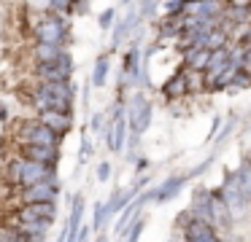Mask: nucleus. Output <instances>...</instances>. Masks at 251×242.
<instances>
[{"label":"nucleus","instance_id":"obj_17","mask_svg":"<svg viewBox=\"0 0 251 242\" xmlns=\"http://www.w3.org/2000/svg\"><path fill=\"white\" fill-rule=\"evenodd\" d=\"M162 94H165V100H170V102H178V100H184V97H189V89H186V81H184V70L173 73L165 81Z\"/></svg>","mask_w":251,"mask_h":242},{"label":"nucleus","instance_id":"obj_19","mask_svg":"<svg viewBox=\"0 0 251 242\" xmlns=\"http://www.w3.org/2000/svg\"><path fill=\"white\" fill-rule=\"evenodd\" d=\"M30 54H33V65H46V62H57L65 54V48L57 46V43H33Z\"/></svg>","mask_w":251,"mask_h":242},{"label":"nucleus","instance_id":"obj_35","mask_svg":"<svg viewBox=\"0 0 251 242\" xmlns=\"http://www.w3.org/2000/svg\"><path fill=\"white\" fill-rule=\"evenodd\" d=\"M240 70H246V73H251V43H246V48H243V59H240Z\"/></svg>","mask_w":251,"mask_h":242},{"label":"nucleus","instance_id":"obj_2","mask_svg":"<svg viewBox=\"0 0 251 242\" xmlns=\"http://www.w3.org/2000/svg\"><path fill=\"white\" fill-rule=\"evenodd\" d=\"M216 194L222 197V202L227 204L232 220H246L251 215V202L243 194V188H240L235 172H227V175H224V180H222V186L216 188Z\"/></svg>","mask_w":251,"mask_h":242},{"label":"nucleus","instance_id":"obj_40","mask_svg":"<svg viewBox=\"0 0 251 242\" xmlns=\"http://www.w3.org/2000/svg\"><path fill=\"white\" fill-rule=\"evenodd\" d=\"M0 121H8V110H6V105L0 102Z\"/></svg>","mask_w":251,"mask_h":242},{"label":"nucleus","instance_id":"obj_6","mask_svg":"<svg viewBox=\"0 0 251 242\" xmlns=\"http://www.w3.org/2000/svg\"><path fill=\"white\" fill-rule=\"evenodd\" d=\"M17 199L19 204H30V202H57V197H60V180H57V172L49 177H44V180L33 183V186L27 188H17Z\"/></svg>","mask_w":251,"mask_h":242},{"label":"nucleus","instance_id":"obj_15","mask_svg":"<svg viewBox=\"0 0 251 242\" xmlns=\"http://www.w3.org/2000/svg\"><path fill=\"white\" fill-rule=\"evenodd\" d=\"M138 191H141L138 186H132V188H119V191H114V194L108 197V202H103L105 215H116V213H122V207H125V204H130L132 199L138 197Z\"/></svg>","mask_w":251,"mask_h":242},{"label":"nucleus","instance_id":"obj_31","mask_svg":"<svg viewBox=\"0 0 251 242\" xmlns=\"http://www.w3.org/2000/svg\"><path fill=\"white\" fill-rule=\"evenodd\" d=\"M232 89H249L251 86V73H246V70H238V75L232 78Z\"/></svg>","mask_w":251,"mask_h":242},{"label":"nucleus","instance_id":"obj_29","mask_svg":"<svg viewBox=\"0 0 251 242\" xmlns=\"http://www.w3.org/2000/svg\"><path fill=\"white\" fill-rule=\"evenodd\" d=\"M108 121H111V118H105V113H95L92 121H89V127H92V132L103 134V132H105V127H108Z\"/></svg>","mask_w":251,"mask_h":242},{"label":"nucleus","instance_id":"obj_8","mask_svg":"<svg viewBox=\"0 0 251 242\" xmlns=\"http://www.w3.org/2000/svg\"><path fill=\"white\" fill-rule=\"evenodd\" d=\"M17 218L19 220H51L57 218V202H30V204H19L17 210Z\"/></svg>","mask_w":251,"mask_h":242},{"label":"nucleus","instance_id":"obj_13","mask_svg":"<svg viewBox=\"0 0 251 242\" xmlns=\"http://www.w3.org/2000/svg\"><path fill=\"white\" fill-rule=\"evenodd\" d=\"M208 223H211L219 234H222V231H229L235 223L229 210H227V204L222 202V197H219L216 191H211V218H208Z\"/></svg>","mask_w":251,"mask_h":242},{"label":"nucleus","instance_id":"obj_36","mask_svg":"<svg viewBox=\"0 0 251 242\" xmlns=\"http://www.w3.org/2000/svg\"><path fill=\"white\" fill-rule=\"evenodd\" d=\"M108 177H111V164H108V161H100V164H98V180L105 183Z\"/></svg>","mask_w":251,"mask_h":242},{"label":"nucleus","instance_id":"obj_34","mask_svg":"<svg viewBox=\"0 0 251 242\" xmlns=\"http://www.w3.org/2000/svg\"><path fill=\"white\" fill-rule=\"evenodd\" d=\"M232 129H235V118H229V121L222 127V132L216 134V145H219V143H224V140L229 137V132H232Z\"/></svg>","mask_w":251,"mask_h":242},{"label":"nucleus","instance_id":"obj_46","mask_svg":"<svg viewBox=\"0 0 251 242\" xmlns=\"http://www.w3.org/2000/svg\"><path fill=\"white\" fill-rule=\"evenodd\" d=\"M84 242H89V240H84Z\"/></svg>","mask_w":251,"mask_h":242},{"label":"nucleus","instance_id":"obj_21","mask_svg":"<svg viewBox=\"0 0 251 242\" xmlns=\"http://www.w3.org/2000/svg\"><path fill=\"white\" fill-rule=\"evenodd\" d=\"M208 57H211V51H208V48H184V51H181V59H184V65H181V67L205 70Z\"/></svg>","mask_w":251,"mask_h":242},{"label":"nucleus","instance_id":"obj_30","mask_svg":"<svg viewBox=\"0 0 251 242\" xmlns=\"http://www.w3.org/2000/svg\"><path fill=\"white\" fill-rule=\"evenodd\" d=\"M105 218H108V215H105V210H103V202H98L95 204V218H92V229L95 231H100L105 226Z\"/></svg>","mask_w":251,"mask_h":242},{"label":"nucleus","instance_id":"obj_25","mask_svg":"<svg viewBox=\"0 0 251 242\" xmlns=\"http://www.w3.org/2000/svg\"><path fill=\"white\" fill-rule=\"evenodd\" d=\"M184 70V81L189 94H197V91L205 89V78H202V70H192V67H181Z\"/></svg>","mask_w":251,"mask_h":242},{"label":"nucleus","instance_id":"obj_18","mask_svg":"<svg viewBox=\"0 0 251 242\" xmlns=\"http://www.w3.org/2000/svg\"><path fill=\"white\" fill-rule=\"evenodd\" d=\"M186 180H189L186 175H170L162 186L154 188V202H168V199L178 197V191L186 186Z\"/></svg>","mask_w":251,"mask_h":242},{"label":"nucleus","instance_id":"obj_20","mask_svg":"<svg viewBox=\"0 0 251 242\" xmlns=\"http://www.w3.org/2000/svg\"><path fill=\"white\" fill-rule=\"evenodd\" d=\"M189 213H192V218L205 220L208 223V218H211V191H208V188H197V191L192 194Z\"/></svg>","mask_w":251,"mask_h":242},{"label":"nucleus","instance_id":"obj_28","mask_svg":"<svg viewBox=\"0 0 251 242\" xmlns=\"http://www.w3.org/2000/svg\"><path fill=\"white\" fill-rule=\"evenodd\" d=\"M157 3H159V0H141V3L135 5L138 14H141V19H149V16L157 11Z\"/></svg>","mask_w":251,"mask_h":242},{"label":"nucleus","instance_id":"obj_12","mask_svg":"<svg viewBox=\"0 0 251 242\" xmlns=\"http://www.w3.org/2000/svg\"><path fill=\"white\" fill-rule=\"evenodd\" d=\"M181 231H184L186 242H222L219 231L213 229L211 223H205V220H197V218H192Z\"/></svg>","mask_w":251,"mask_h":242},{"label":"nucleus","instance_id":"obj_9","mask_svg":"<svg viewBox=\"0 0 251 242\" xmlns=\"http://www.w3.org/2000/svg\"><path fill=\"white\" fill-rule=\"evenodd\" d=\"M138 27H141V14H138V8L132 5V8L127 11L119 22H114V27H111V30H114V35H111L114 38V46L125 43V38H132L138 32Z\"/></svg>","mask_w":251,"mask_h":242},{"label":"nucleus","instance_id":"obj_41","mask_svg":"<svg viewBox=\"0 0 251 242\" xmlns=\"http://www.w3.org/2000/svg\"><path fill=\"white\" fill-rule=\"evenodd\" d=\"M122 5H130V3H135V0H119Z\"/></svg>","mask_w":251,"mask_h":242},{"label":"nucleus","instance_id":"obj_5","mask_svg":"<svg viewBox=\"0 0 251 242\" xmlns=\"http://www.w3.org/2000/svg\"><path fill=\"white\" fill-rule=\"evenodd\" d=\"M60 134L38 121V116L25 118L19 124V143L22 145H60Z\"/></svg>","mask_w":251,"mask_h":242},{"label":"nucleus","instance_id":"obj_3","mask_svg":"<svg viewBox=\"0 0 251 242\" xmlns=\"http://www.w3.org/2000/svg\"><path fill=\"white\" fill-rule=\"evenodd\" d=\"M151 116H154V108L151 100H146V94H132L125 100V121L130 127V132L143 134L149 127H151Z\"/></svg>","mask_w":251,"mask_h":242},{"label":"nucleus","instance_id":"obj_23","mask_svg":"<svg viewBox=\"0 0 251 242\" xmlns=\"http://www.w3.org/2000/svg\"><path fill=\"white\" fill-rule=\"evenodd\" d=\"M235 177H238L240 188H243V194L249 197V202H251V156L240 159L238 170H235Z\"/></svg>","mask_w":251,"mask_h":242},{"label":"nucleus","instance_id":"obj_11","mask_svg":"<svg viewBox=\"0 0 251 242\" xmlns=\"http://www.w3.org/2000/svg\"><path fill=\"white\" fill-rule=\"evenodd\" d=\"M127 134H130V127H127L125 116L108 121V127H105V132H103V140H105V145H108V151L119 154V151L125 148V143H127Z\"/></svg>","mask_w":251,"mask_h":242},{"label":"nucleus","instance_id":"obj_24","mask_svg":"<svg viewBox=\"0 0 251 242\" xmlns=\"http://www.w3.org/2000/svg\"><path fill=\"white\" fill-rule=\"evenodd\" d=\"M224 46H229V35L222 30V27H213L211 32L205 35V41H202V48H208V51H213V48H224Z\"/></svg>","mask_w":251,"mask_h":242},{"label":"nucleus","instance_id":"obj_39","mask_svg":"<svg viewBox=\"0 0 251 242\" xmlns=\"http://www.w3.org/2000/svg\"><path fill=\"white\" fill-rule=\"evenodd\" d=\"M227 5H232V8H249L251 0H227Z\"/></svg>","mask_w":251,"mask_h":242},{"label":"nucleus","instance_id":"obj_16","mask_svg":"<svg viewBox=\"0 0 251 242\" xmlns=\"http://www.w3.org/2000/svg\"><path fill=\"white\" fill-rule=\"evenodd\" d=\"M49 226L46 220H19L17 231L25 237L27 242H46V234H49Z\"/></svg>","mask_w":251,"mask_h":242},{"label":"nucleus","instance_id":"obj_32","mask_svg":"<svg viewBox=\"0 0 251 242\" xmlns=\"http://www.w3.org/2000/svg\"><path fill=\"white\" fill-rule=\"evenodd\" d=\"M184 5H186V0H165V11L168 14H184Z\"/></svg>","mask_w":251,"mask_h":242},{"label":"nucleus","instance_id":"obj_26","mask_svg":"<svg viewBox=\"0 0 251 242\" xmlns=\"http://www.w3.org/2000/svg\"><path fill=\"white\" fill-rule=\"evenodd\" d=\"M108 67H111V59L105 57H98V62H95V70H92V86H105V81H108Z\"/></svg>","mask_w":251,"mask_h":242},{"label":"nucleus","instance_id":"obj_10","mask_svg":"<svg viewBox=\"0 0 251 242\" xmlns=\"http://www.w3.org/2000/svg\"><path fill=\"white\" fill-rule=\"evenodd\" d=\"M19 154L30 161H38V164L57 167V161H60V145H22Z\"/></svg>","mask_w":251,"mask_h":242},{"label":"nucleus","instance_id":"obj_22","mask_svg":"<svg viewBox=\"0 0 251 242\" xmlns=\"http://www.w3.org/2000/svg\"><path fill=\"white\" fill-rule=\"evenodd\" d=\"M81 215H84V199L81 197H73V204H71V215H68V237L76 234L78 229H81Z\"/></svg>","mask_w":251,"mask_h":242},{"label":"nucleus","instance_id":"obj_1","mask_svg":"<svg viewBox=\"0 0 251 242\" xmlns=\"http://www.w3.org/2000/svg\"><path fill=\"white\" fill-rule=\"evenodd\" d=\"M54 172H57V167L38 164V161H30V159H25L22 154H17L6 161V167H3V180L11 188H27V186H33V183L44 180V177L54 175Z\"/></svg>","mask_w":251,"mask_h":242},{"label":"nucleus","instance_id":"obj_44","mask_svg":"<svg viewBox=\"0 0 251 242\" xmlns=\"http://www.w3.org/2000/svg\"><path fill=\"white\" fill-rule=\"evenodd\" d=\"M192 3H200V0H192Z\"/></svg>","mask_w":251,"mask_h":242},{"label":"nucleus","instance_id":"obj_33","mask_svg":"<svg viewBox=\"0 0 251 242\" xmlns=\"http://www.w3.org/2000/svg\"><path fill=\"white\" fill-rule=\"evenodd\" d=\"M114 8H108V11H103V14H100V30H111V27H114Z\"/></svg>","mask_w":251,"mask_h":242},{"label":"nucleus","instance_id":"obj_14","mask_svg":"<svg viewBox=\"0 0 251 242\" xmlns=\"http://www.w3.org/2000/svg\"><path fill=\"white\" fill-rule=\"evenodd\" d=\"M35 116H38L41 124H46L49 129H54L60 137H65V134L73 129V118H71V113H65V110H44V113H35Z\"/></svg>","mask_w":251,"mask_h":242},{"label":"nucleus","instance_id":"obj_27","mask_svg":"<svg viewBox=\"0 0 251 242\" xmlns=\"http://www.w3.org/2000/svg\"><path fill=\"white\" fill-rule=\"evenodd\" d=\"M143 226H146V220H143L141 215H138V218H135V220H132V223L125 229V237H127L125 242H138V240H141V234H143Z\"/></svg>","mask_w":251,"mask_h":242},{"label":"nucleus","instance_id":"obj_7","mask_svg":"<svg viewBox=\"0 0 251 242\" xmlns=\"http://www.w3.org/2000/svg\"><path fill=\"white\" fill-rule=\"evenodd\" d=\"M73 67H76V65H73V57L65 51L57 62L33 65V73H35V81H71Z\"/></svg>","mask_w":251,"mask_h":242},{"label":"nucleus","instance_id":"obj_43","mask_svg":"<svg viewBox=\"0 0 251 242\" xmlns=\"http://www.w3.org/2000/svg\"><path fill=\"white\" fill-rule=\"evenodd\" d=\"M222 242H232V240H222Z\"/></svg>","mask_w":251,"mask_h":242},{"label":"nucleus","instance_id":"obj_45","mask_svg":"<svg viewBox=\"0 0 251 242\" xmlns=\"http://www.w3.org/2000/svg\"><path fill=\"white\" fill-rule=\"evenodd\" d=\"M249 14H251V5H249Z\"/></svg>","mask_w":251,"mask_h":242},{"label":"nucleus","instance_id":"obj_4","mask_svg":"<svg viewBox=\"0 0 251 242\" xmlns=\"http://www.w3.org/2000/svg\"><path fill=\"white\" fill-rule=\"evenodd\" d=\"M65 35H68V22L57 11H49L46 16H41L33 27L35 43H57V46H62Z\"/></svg>","mask_w":251,"mask_h":242},{"label":"nucleus","instance_id":"obj_42","mask_svg":"<svg viewBox=\"0 0 251 242\" xmlns=\"http://www.w3.org/2000/svg\"><path fill=\"white\" fill-rule=\"evenodd\" d=\"M98 242H105V237H98Z\"/></svg>","mask_w":251,"mask_h":242},{"label":"nucleus","instance_id":"obj_37","mask_svg":"<svg viewBox=\"0 0 251 242\" xmlns=\"http://www.w3.org/2000/svg\"><path fill=\"white\" fill-rule=\"evenodd\" d=\"M89 156H92V140H87V134H84V140H81V161H87Z\"/></svg>","mask_w":251,"mask_h":242},{"label":"nucleus","instance_id":"obj_38","mask_svg":"<svg viewBox=\"0 0 251 242\" xmlns=\"http://www.w3.org/2000/svg\"><path fill=\"white\" fill-rule=\"evenodd\" d=\"M68 3H71V0H51V11H68Z\"/></svg>","mask_w":251,"mask_h":242}]
</instances>
